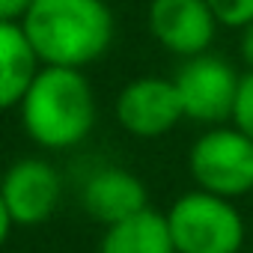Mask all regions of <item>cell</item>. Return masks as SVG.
Returning <instances> with one entry per match:
<instances>
[{
  "label": "cell",
  "instance_id": "cell-1",
  "mask_svg": "<svg viewBox=\"0 0 253 253\" xmlns=\"http://www.w3.org/2000/svg\"><path fill=\"white\" fill-rule=\"evenodd\" d=\"M21 128L45 152H69L84 143L98 119L95 89L84 69L42 66L24 92Z\"/></svg>",
  "mask_w": 253,
  "mask_h": 253
},
{
  "label": "cell",
  "instance_id": "cell-2",
  "mask_svg": "<svg viewBox=\"0 0 253 253\" xmlns=\"http://www.w3.org/2000/svg\"><path fill=\"white\" fill-rule=\"evenodd\" d=\"M21 30L42 66L86 69L110 51L116 24L107 0H33Z\"/></svg>",
  "mask_w": 253,
  "mask_h": 253
},
{
  "label": "cell",
  "instance_id": "cell-3",
  "mask_svg": "<svg viewBox=\"0 0 253 253\" xmlns=\"http://www.w3.org/2000/svg\"><path fill=\"white\" fill-rule=\"evenodd\" d=\"M176 253H241L244 217L232 200L209 191H188L164 211Z\"/></svg>",
  "mask_w": 253,
  "mask_h": 253
},
{
  "label": "cell",
  "instance_id": "cell-4",
  "mask_svg": "<svg viewBox=\"0 0 253 253\" xmlns=\"http://www.w3.org/2000/svg\"><path fill=\"white\" fill-rule=\"evenodd\" d=\"M188 170L200 191L235 203L253 191V140L235 125H211L191 143Z\"/></svg>",
  "mask_w": 253,
  "mask_h": 253
},
{
  "label": "cell",
  "instance_id": "cell-5",
  "mask_svg": "<svg viewBox=\"0 0 253 253\" xmlns=\"http://www.w3.org/2000/svg\"><path fill=\"white\" fill-rule=\"evenodd\" d=\"M173 84H176L185 119L200 122L206 128L223 125L226 119H232L241 75L229 60L209 54V51L188 57L176 69Z\"/></svg>",
  "mask_w": 253,
  "mask_h": 253
},
{
  "label": "cell",
  "instance_id": "cell-6",
  "mask_svg": "<svg viewBox=\"0 0 253 253\" xmlns=\"http://www.w3.org/2000/svg\"><path fill=\"white\" fill-rule=\"evenodd\" d=\"M113 116L125 134L140 140H155L176 128L185 119V110H182L173 78L143 75L128 81L116 92Z\"/></svg>",
  "mask_w": 253,
  "mask_h": 253
},
{
  "label": "cell",
  "instance_id": "cell-7",
  "mask_svg": "<svg viewBox=\"0 0 253 253\" xmlns=\"http://www.w3.org/2000/svg\"><path fill=\"white\" fill-rule=\"evenodd\" d=\"M0 194L15 226H39L48 223L63 203V176L48 158L27 155L6 167Z\"/></svg>",
  "mask_w": 253,
  "mask_h": 253
},
{
  "label": "cell",
  "instance_id": "cell-8",
  "mask_svg": "<svg viewBox=\"0 0 253 253\" xmlns=\"http://www.w3.org/2000/svg\"><path fill=\"white\" fill-rule=\"evenodd\" d=\"M146 27L164 51L188 60L211 48L220 24L206 0H149Z\"/></svg>",
  "mask_w": 253,
  "mask_h": 253
},
{
  "label": "cell",
  "instance_id": "cell-9",
  "mask_svg": "<svg viewBox=\"0 0 253 253\" xmlns=\"http://www.w3.org/2000/svg\"><path fill=\"white\" fill-rule=\"evenodd\" d=\"M81 206L95 223L110 226L149 209V194H146L143 179L134 176L131 170L98 167L86 176L81 188Z\"/></svg>",
  "mask_w": 253,
  "mask_h": 253
},
{
  "label": "cell",
  "instance_id": "cell-10",
  "mask_svg": "<svg viewBox=\"0 0 253 253\" xmlns=\"http://www.w3.org/2000/svg\"><path fill=\"white\" fill-rule=\"evenodd\" d=\"M39 69L42 63L21 24L0 21V113L21 104Z\"/></svg>",
  "mask_w": 253,
  "mask_h": 253
},
{
  "label": "cell",
  "instance_id": "cell-11",
  "mask_svg": "<svg viewBox=\"0 0 253 253\" xmlns=\"http://www.w3.org/2000/svg\"><path fill=\"white\" fill-rule=\"evenodd\" d=\"M98 253H176L167 214L149 206L119 223L104 226Z\"/></svg>",
  "mask_w": 253,
  "mask_h": 253
},
{
  "label": "cell",
  "instance_id": "cell-12",
  "mask_svg": "<svg viewBox=\"0 0 253 253\" xmlns=\"http://www.w3.org/2000/svg\"><path fill=\"white\" fill-rule=\"evenodd\" d=\"M220 27L241 30L253 21V0H206Z\"/></svg>",
  "mask_w": 253,
  "mask_h": 253
},
{
  "label": "cell",
  "instance_id": "cell-13",
  "mask_svg": "<svg viewBox=\"0 0 253 253\" xmlns=\"http://www.w3.org/2000/svg\"><path fill=\"white\" fill-rule=\"evenodd\" d=\"M229 122L253 140V72H244L241 75V84H238V95H235V107H232V119Z\"/></svg>",
  "mask_w": 253,
  "mask_h": 253
},
{
  "label": "cell",
  "instance_id": "cell-14",
  "mask_svg": "<svg viewBox=\"0 0 253 253\" xmlns=\"http://www.w3.org/2000/svg\"><path fill=\"white\" fill-rule=\"evenodd\" d=\"M33 0H0V21H12L21 24V18L27 15Z\"/></svg>",
  "mask_w": 253,
  "mask_h": 253
},
{
  "label": "cell",
  "instance_id": "cell-15",
  "mask_svg": "<svg viewBox=\"0 0 253 253\" xmlns=\"http://www.w3.org/2000/svg\"><path fill=\"white\" fill-rule=\"evenodd\" d=\"M238 54H241V63L247 66V72H253V21L238 30Z\"/></svg>",
  "mask_w": 253,
  "mask_h": 253
},
{
  "label": "cell",
  "instance_id": "cell-16",
  "mask_svg": "<svg viewBox=\"0 0 253 253\" xmlns=\"http://www.w3.org/2000/svg\"><path fill=\"white\" fill-rule=\"evenodd\" d=\"M12 214H9V209H6V200H3V194H0V247L6 244V238H9V232H12Z\"/></svg>",
  "mask_w": 253,
  "mask_h": 253
}]
</instances>
